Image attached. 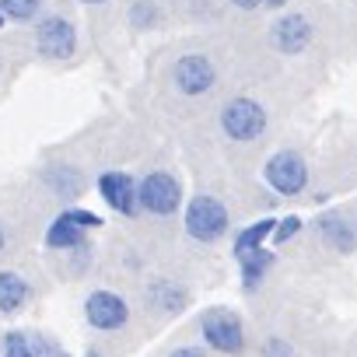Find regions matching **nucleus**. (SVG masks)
<instances>
[{"mask_svg":"<svg viewBox=\"0 0 357 357\" xmlns=\"http://www.w3.org/2000/svg\"><path fill=\"white\" fill-rule=\"evenodd\" d=\"M183 225H186V235H190L193 242L211 245V242H218V238L228 235V228H231V214H228V207H225L218 197L200 193V197H193V200L186 204Z\"/></svg>","mask_w":357,"mask_h":357,"instance_id":"f257e3e1","label":"nucleus"},{"mask_svg":"<svg viewBox=\"0 0 357 357\" xmlns=\"http://www.w3.org/2000/svg\"><path fill=\"white\" fill-rule=\"evenodd\" d=\"M218 123H221V133H225L228 140L249 144V140L263 137V130H266V109H263L256 98L238 95V98H228V102L221 105Z\"/></svg>","mask_w":357,"mask_h":357,"instance_id":"f03ea898","label":"nucleus"},{"mask_svg":"<svg viewBox=\"0 0 357 357\" xmlns=\"http://www.w3.org/2000/svg\"><path fill=\"white\" fill-rule=\"evenodd\" d=\"M200 333H204L207 350H214V354L235 357V354L245 350V322L231 308H221V305L218 308H207L200 315Z\"/></svg>","mask_w":357,"mask_h":357,"instance_id":"7ed1b4c3","label":"nucleus"},{"mask_svg":"<svg viewBox=\"0 0 357 357\" xmlns=\"http://www.w3.org/2000/svg\"><path fill=\"white\" fill-rule=\"evenodd\" d=\"M263 178L277 197H298L308 186V161L298 151H273L263 165Z\"/></svg>","mask_w":357,"mask_h":357,"instance_id":"20e7f679","label":"nucleus"},{"mask_svg":"<svg viewBox=\"0 0 357 357\" xmlns=\"http://www.w3.org/2000/svg\"><path fill=\"white\" fill-rule=\"evenodd\" d=\"M137 197H140V211L154 218H172L183 207V183L172 172H147L137 186Z\"/></svg>","mask_w":357,"mask_h":357,"instance_id":"39448f33","label":"nucleus"},{"mask_svg":"<svg viewBox=\"0 0 357 357\" xmlns=\"http://www.w3.org/2000/svg\"><path fill=\"white\" fill-rule=\"evenodd\" d=\"M172 84L178 95H186V98H200L207 95L214 84H218V67L207 53H186V56H178L175 67H172Z\"/></svg>","mask_w":357,"mask_h":357,"instance_id":"423d86ee","label":"nucleus"},{"mask_svg":"<svg viewBox=\"0 0 357 357\" xmlns=\"http://www.w3.org/2000/svg\"><path fill=\"white\" fill-rule=\"evenodd\" d=\"M36 50L46 60H67L77 50V29L63 15H50L36 25Z\"/></svg>","mask_w":357,"mask_h":357,"instance_id":"0eeeda50","label":"nucleus"},{"mask_svg":"<svg viewBox=\"0 0 357 357\" xmlns=\"http://www.w3.org/2000/svg\"><path fill=\"white\" fill-rule=\"evenodd\" d=\"M84 319L98 333H116L130 322V305L116 291H91L84 298Z\"/></svg>","mask_w":357,"mask_h":357,"instance_id":"6e6552de","label":"nucleus"},{"mask_svg":"<svg viewBox=\"0 0 357 357\" xmlns=\"http://www.w3.org/2000/svg\"><path fill=\"white\" fill-rule=\"evenodd\" d=\"M140 178H133L130 172H102L98 175V197L123 218L140 214V197H137Z\"/></svg>","mask_w":357,"mask_h":357,"instance_id":"1a4fd4ad","label":"nucleus"},{"mask_svg":"<svg viewBox=\"0 0 357 357\" xmlns=\"http://www.w3.org/2000/svg\"><path fill=\"white\" fill-rule=\"evenodd\" d=\"M270 39H273V50L284 53V56H294V53H305L315 39V25L308 15H284L280 22H273L270 29Z\"/></svg>","mask_w":357,"mask_h":357,"instance_id":"9d476101","label":"nucleus"},{"mask_svg":"<svg viewBox=\"0 0 357 357\" xmlns=\"http://www.w3.org/2000/svg\"><path fill=\"white\" fill-rule=\"evenodd\" d=\"M315 228H319V238L333 252H354L357 249V225L347 221L343 214H322L315 221Z\"/></svg>","mask_w":357,"mask_h":357,"instance_id":"9b49d317","label":"nucleus"},{"mask_svg":"<svg viewBox=\"0 0 357 357\" xmlns=\"http://www.w3.org/2000/svg\"><path fill=\"white\" fill-rule=\"evenodd\" d=\"M273 231H277V218H259V221L245 225V228L235 235V259H245V256L259 252L263 242L273 238Z\"/></svg>","mask_w":357,"mask_h":357,"instance_id":"f8f14e48","label":"nucleus"},{"mask_svg":"<svg viewBox=\"0 0 357 357\" xmlns=\"http://www.w3.org/2000/svg\"><path fill=\"white\" fill-rule=\"evenodd\" d=\"M84 235L88 231H81L67 214H56L50 221V228H46V245L56 249V252H70V249H81L84 245Z\"/></svg>","mask_w":357,"mask_h":357,"instance_id":"ddd939ff","label":"nucleus"},{"mask_svg":"<svg viewBox=\"0 0 357 357\" xmlns=\"http://www.w3.org/2000/svg\"><path fill=\"white\" fill-rule=\"evenodd\" d=\"M29 301V280L15 270H0V312L11 315Z\"/></svg>","mask_w":357,"mask_h":357,"instance_id":"4468645a","label":"nucleus"},{"mask_svg":"<svg viewBox=\"0 0 357 357\" xmlns=\"http://www.w3.org/2000/svg\"><path fill=\"white\" fill-rule=\"evenodd\" d=\"M43 354H46V340H39L32 333L11 329L0 336V357H43Z\"/></svg>","mask_w":357,"mask_h":357,"instance_id":"2eb2a0df","label":"nucleus"},{"mask_svg":"<svg viewBox=\"0 0 357 357\" xmlns=\"http://www.w3.org/2000/svg\"><path fill=\"white\" fill-rule=\"evenodd\" d=\"M238 266H242V287H245V291H256V287L263 284L266 270L273 266V252H270V249H259V252L238 259Z\"/></svg>","mask_w":357,"mask_h":357,"instance_id":"dca6fc26","label":"nucleus"},{"mask_svg":"<svg viewBox=\"0 0 357 357\" xmlns=\"http://www.w3.org/2000/svg\"><path fill=\"white\" fill-rule=\"evenodd\" d=\"M147 301L158 305L161 312H183V305L190 301V294L183 287H175L172 280H158L151 291H147Z\"/></svg>","mask_w":357,"mask_h":357,"instance_id":"f3484780","label":"nucleus"},{"mask_svg":"<svg viewBox=\"0 0 357 357\" xmlns=\"http://www.w3.org/2000/svg\"><path fill=\"white\" fill-rule=\"evenodd\" d=\"M46 186L56 193V197H77L81 193V175L67 165H50L46 168Z\"/></svg>","mask_w":357,"mask_h":357,"instance_id":"a211bd4d","label":"nucleus"},{"mask_svg":"<svg viewBox=\"0 0 357 357\" xmlns=\"http://www.w3.org/2000/svg\"><path fill=\"white\" fill-rule=\"evenodd\" d=\"M43 11V0H0V15L8 22H32Z\"/></svg>","mask_w":357,"mask_h":357,"instance_id":"6ab92c4d","label":"nucleus"},{"mask_svg":"<svg viewBox=\"0 0 357 357\" xmlns=\"http://www.w3.org/2000/svg\"><path fill=\"white\" fill-rule=\"evenodd\" d=\"M63 214H67V218H70V221H74L81 231H95V228L102 225V218H98L95 211H84V207H67Z\"/></svg>","mask_w":357,"mask_h":357,"instance_id":"aec40b11","label":"nucleus"},{"mask_svg":"<svg viewBox=\"0 0 357 357\" xmlns=\"http://www.w3.org/2000/svg\"><path fill=\"white\" fill-rule=\"evenodd\" d=\"M301 231V218L298 214H291V218H284V221H277V231H273V242L277 245H284V242H291L294 235Z\"/></svg>","mask_w":357,"mask_h":357,"instance_id":"412c9836","label":"nucleus"},{"mask_svg":"<svg viewBox=\"0 0 357 357\" xmlns=\"http://www.w3.org/2000/svg\"><path fill=\"white\" fill-rule=\"evenodd\" d=\"M263 354H266V357H294V350H291L284 340H277V336H270V340H266Z\"/></svg>","mask_w":357,"mask_h":357,"instance_id":"4be33fe9","label":"nucleus"},{"mask_svg":"<svg viewBox=\"0 0 357 357\" xmlns=\"http://www.w3.org/2000/svg\"><path fill=\"white\" fill-rule=\"evenodd\" d=\"M168 357H207V350L197 347V343H186V347H175Z\"/></svg>","mask_w":357,"mask_h":357,"instance_id":"5701e85b","label":"nucleus"},{"mask_svg":"<svg viewBox=\"0 0 357 357\" xmlns=\"http://www.w3.org/2000/svg\"><path fill=\"white\" fill-rule=\"evenodd\" d=\"M231 4L242 11H256V8H263V0H231Z\"/></svg>","mask_w":357,"mask_h":357,"instance_id":"b1692460","label":"nucleus"},{"mask_svg":"<svg viewBox=\"0 0 357 357\" xmlns=\"http://www.w3.org/2000/svg\"><path fill=\"white\" fill-rule=\"evenodd\" d=\"M43 357H67V350H60L56 343H46V354Z\"/></svg>","mask_w":357,"mask_h":357,"instance_id":"393cba45","label":"nucleus"},{"mask_svg":"<svg viewBox=\"0 0 357 357\" xmlns=\"http://www.w3.org/2000/svg\"><path fill=\"white\" fill-rule=\"evenodd\" d=\"M84 357H105V354H102L98 347H88V350H84Z\"/></svg>","mask_w":357,"mask_h":357,"instance_id":"a878e982","label":"nucleus"},{"mask_svg":"<svg viewBox=\"0 0 357 357\" xmlns=\"http://www.w3.org/2000/svg\"><path fill=\"white\" fill-rule=\"evenodd\" d=\"M4 245H8V231H4V225H0V252H4Z\"/></svg>","mask_w":357,"mask_h":357,"instance_id":"bb28decb","label":"nucleus"},{"mask_svg":"<svg viewBox=\"0 0 357 357\" xmlns=\"http://www.w3.org/2000/svg\"><path fill=\"white\" fill-rule=\"evenodd\" d=\"M263 8H284V0H263Z\"/></svg>","mask_w":357,"mask_h":357,"instance_id":"cd10ccee","label":"nucleus"},{"mask_svg":"<svg viewBox=\"0 0 357 357\" xmlns=\"http://www.w3.org/2000/svg\"><path fill=\"white\" fill-rule=\"evenodd\" d=\"M81 4H105V0H81Z\"/></svg>","mask_w":357,"mask_h":357,"instance_id":"c85d7f7f","label":"nucleus"},{"mask_svg":"<svg viewBox=\"0 0 357 357\" xmlns=\"http://www.w3.org/2000/svg\"><path fill=\"white\" fill-rule=\"evenodd\" d=\"M4 22H8V18H4V15H0V29H4Z\"/></svg>","mask_w":357,"mask_h":357,"instance_id":"c756f323","label":"nucleus"}]
</instances>
